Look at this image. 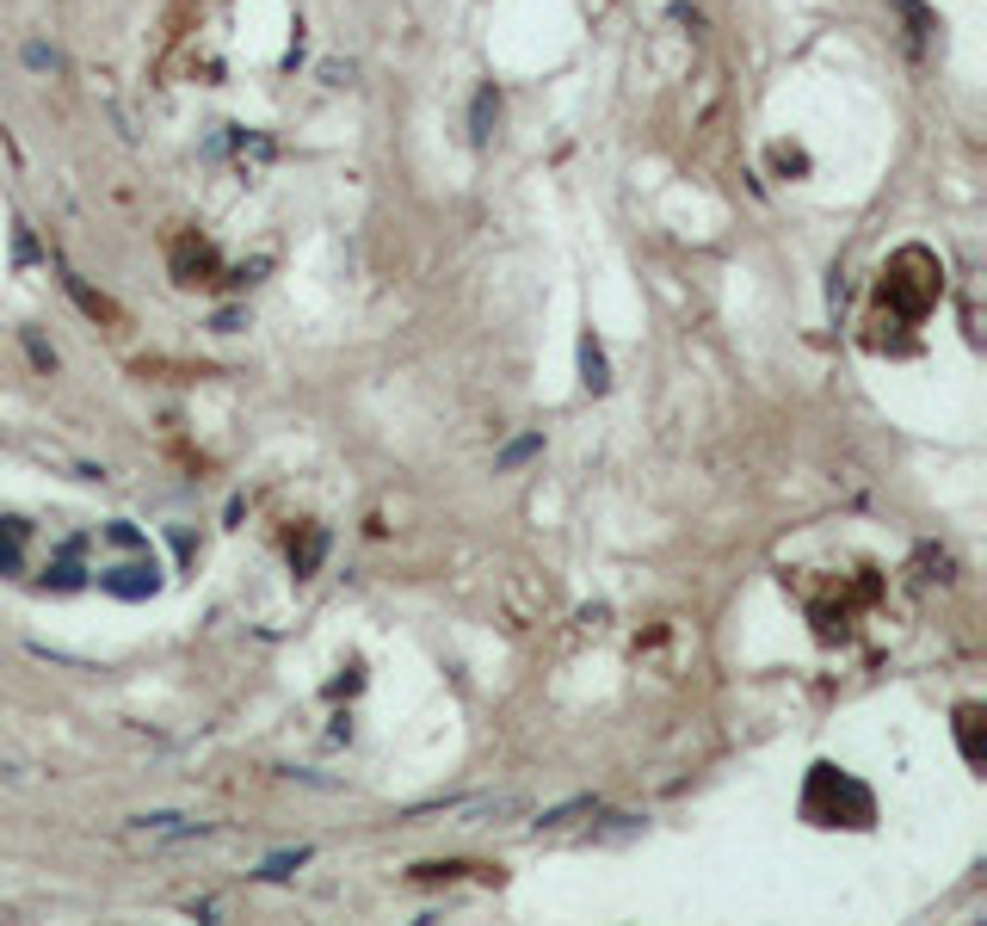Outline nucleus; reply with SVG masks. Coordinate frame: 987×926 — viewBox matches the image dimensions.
Masks as SVG:
<instances>
[{
  "instance_id": "f257e3e1",
  "label": "nucleus",
  "mask_w": 987,
  "mask_h": 926,
  "mask_svg": "<svg viewBox=\"0 0 987 926\" xmlns=\"http://www.w3.org/2000/svg\"><path fill=\"white\" fill-rule=\"evenodd\" d=\"M580 364H586V383H593V390H605V359H599L593 340H580Z\"/></svg>"
},
{
  "instance_id": "f03ea898",
  "label": "nucleus",
  "mask_w": 987,
  "mask_h": 926,
  "mask_svg": "<svg viewBox=\"0 0 987 926\" xmlns=\"http://www.w3.org/2000/svg\"><path fill=\"white\" fill-rule=\"evenodd\" d=\"M303 859H309V847H297V852H272V859H266V878H290Z\"/></svg>"
},
{
  "instance_id": "7ed1b4c3",
  "label": "nucleus",
  "mask_w": 987,
  "mask_h": 926,
  "mask_svg": "<svg viewBox=\"0 0 987 926\" xmlns=\"http://www.w3.org/2000/svg\"><path fill=\"white\" fill-rule=\"evenodd\" d=\"M19 519H7V532H0V568H19Z\"/></svg>"
},
{
  "instance_id": "20e7f679",
  "label": "nucleus",
  "mask_w": 987,
  "mask_h": 926,
  "mask_svg": "<svg viewBox=\"0 0 987 926\" xmlns=\"http://www.w3.org/2000/svg\"><path fill=\"white\" fill-rule=\"evenodd\" d=\"M537 445H544V439H518V445H506V451H501V470H513V464H525V457H531Z\"/></svg>"
}]
</instances>
